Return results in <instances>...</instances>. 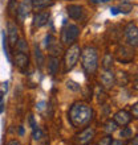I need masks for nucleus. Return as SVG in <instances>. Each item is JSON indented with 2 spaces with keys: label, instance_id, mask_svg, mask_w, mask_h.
Returning <instances> with one entry per match:
<instances>
[{
  "label": "nucleus",
  "instance_id": "obj_7",
  "mask_svg": "<svg viewBox=\"0 0 138 145\" xmlns=\"http://www.w3.org/2000/svg\"><path fill=\"white\" fill-rule=\"evenodd\" d=\"M114 121L117 123V125L125 127V125H127V124L131 121V115L129 114L127 111L121 110V111H118V112L114 115Z\"/></svg>",
  "mask_w": 138,
  "mask_h": 145
},
{
  "label": "nucleus",
  "instance_id": "obj_15",
  "mask_svg": "<svg viewBox=\"0 0 138 145\" xmlns=\"http://www.w3.org/2000/svg\"><path fill=\"white\" fill-rule=\"evenodd\" d=\"M53 0H31V4L34 9H45L53 5Z\"/></svg>",
  "mask_w": 138,
  "mask_h": 145
},
{
  "label": "nucleus",
  "instance_id": "obj_17",
  "mask_svg": "<svg viewBox=\"0 0 138 145\" xmlns=\"http://www.w3.org/2000/svg\"><path fill=\"white\" fill-rule=\"evenodd\" d=\"M16 45H17V49H19L20 53H24V54L28 53V45L25 42V40H17Z\"/></svg>",
  "mask_w": 138,
  "mask_h": 145
},
{
  "label": "nucleus",
  "instance_id": "obj_26",
  "mask_svg": "<svg viewBox=\"0 0 138 145\" xmlns=\"http://www.w3.org/2000/svg\"><path fill=\"white\" fill-rule=\"evenodd\" d=\"M29 123H31V127H32V128H33V127H36V123H34L33 115H29Z\"/></svg>",
  "mask_w": 138,
  "mask_h": 145
},
{
  "label": "nucleus",
  "instance_id": "obj_30",
  "mask_svg": "<svg viewBox=\"0 0 138 145\" xmlns=\"http://www.w3.org/2000/svg\"><path fill=\"white\" fill-rule=\"evenodd\" d=\"M93 3H106V1H110V0H92Z\"/></svg>",
  "mask_w": 138,
  "mask_h": 145
},
{
  "label": "nucleus",
  "instance_id": "obj_27",
  "mask_svg": "<svg viewBox=\"0 0 138 145\" xmlns=\"http://www.w3.org/2000/svg\"><path fill=\"white\" fill-rule=\"evenodd\" d=\"M110 12L113 13V15H117V13L119 12V9L117 7H113V8H110Z\"/></svg>",
  "mask_w": 138,
  "mask_h": 145
},
{
  "label": "nucleus",
  "instance_id": "obj_12",
  "mask_svg": "<svg viewBox=\"0 0 138 145\" xmlns=\"http://www.w3.org/2000/svg\"><path fill=\"white\" fill-rule=\"evenodd\" d=\"M8 40H9L11 45H16V42L19 40V29L13 21L8 23Z\"/></svg>",
  "mask_w": 138,
  "mask_h": 145
},
{
  "label": "nucleus",
  "instance_id": "obj_14",
  "mask_svg": "<svg viewBox=\"0 0 138 145\" xmlns=\"http://www.w3.org/2000/svg\"><path fill=\"white\" fill-rule=\"evenodd\" d=\"M60 69V58L58 57H52L48 59V72L50 75H56Z\"/></svg>",
  "mask_w": 138,
  "mask_h": 145
},
{
  "label": "nucleus",
  "instance_id": "obj_9",
  "mask_svg": "<svg viewBox=\"0 0 138 145\" xmlns=\"http://www.w3.org/2000/svg\"><path fill=\"white\" fill-rule=\"evenodd\" d=\"M93 136H94V129L89 127V128L84 129L78 136H77V141L80 142V145H86L88 142L92 141Z\"/></svg>",
  "mask_w": 138,
  "mask_h": 145
},
{
  "label": "nucleus",
  "instance_id": "obj_23",
  "mask_svg": "<svg viewBox=\"0 0 138 145\" xmlns=\"http://www.w3.org/2000/svg\"><path fill=\"white\" fill-rule=\"evenodd\" d=\"M131 135H133V132H131L130 128H129V127H125V128L119 132V137L127 138V137H131Z\"/></svg>",
  "mask_w": 138,
  "mask_h": 145
},
{
  "label": "nucleus",
  "instance_id": "obj_32",
  "mask_svg": "<svg viewBox=\"0 0 138 145\" xmlns=\"http://www.w3.org/2000/svg\"><path fill=\"white\" fill-rule=\"evenodd\" d=\"M3 95H4L3 91H0V102H1V99H3Z\"/></svg>",
  "mask_w": 138,
  "mask_h": 145
},
{
  "label": "nucleus",
  "instance_id": "obj_28",
  "mask_svg": "<svg viewBox=\"0 0 138 145\" xmlns=\"http://www.w3.org/2000/svg\"><path fill=\"white\" fill-rule=\"evenodd\" d=\"M7 145H21V144H20L17 140H12V141H9Z\"/></svg>",
  "mask_w": 138,
  "mask_h": 145
},
{
  "label": "nucleus",
  "instance_id": "obj_29",
  "mask_svg": "<svg viewBox=\"0 0 138 145\" xmlns=\"http://www.w3.org/2000/svg\"><path fill=\"white\" fill-rule=\"evenodd\" d=\"M130 145H138V137L135 136L134 138H133V141H131V144Z\"/></svg>",
  "mask_w": 138,
  "mask_h": 145
},
{
  "label": "nucleus",
  "instance_id": "obj_21",
  "mask_svg": "<svg viewBox=\"0 0 138 145\" xmlns=\"http://www.w3.org/2000/svg\"><path fill=\"white\" fill-rule=\"evenodd\" d=\"M8 11L11 15H15L17 12V1L16 0H9V4H8Z\"/></svg>",
  "mask_w": 138,
  "mask_h": 145
},
{
  "label": "nucleus",
  "instance_id": "obj_22",
  "mask_svg": "<svg viewBox=\"0 0 138 145\" xmlns=\"http://www.w3.org/2000/svg\"><path fill=\"white\" fill-rule=\"evenodd\" d=\"M66 87L70 88L72 91H78L80 90V84L77 83V82H74V80H66Z\"/></svg>",
  "mask_w": 138,
  "mask_h": 145
},
{
  "label": "nucleus",
  "instance_id": "obj_3",
  "mask_svg": "<svg viewBox=\"0 0 138 145\" xmlns=\"http://www.w3.org/2000/svg\"><path fill=\"white\" fill-rule=\"evenodd\" d=\"M80 35V29L74 24H68L61 31V42L64 45H72L77 41Z\"/></svg>",
  "mask_w": 138,
  "mask_h": 145
},
{
  "label": "nucleus",
  "instance_id": "obj_11",
  "mask_svg": "<svg viewBox=\"0 0 138 145\" xmlns=\"http://www.w3.org/2000/svg\"><path fill=\"white\" fill-rule=\"evenodd\" d=\"M15 63L21 71L25 72V69H28V66H29V58H28L27 54L20 53L19 52L15 57Z\"/></svg>",
  "mask_w": 138,
  "mask_h": 145
},
{
  "label": "nucleus",
  "instance_id": "obj_1",
  "mask_svg": "<svg viewBox=\"0 0 138 145\" xmlns=\"http://www.w3.org/2000/svg\"><path fill=\"white\" fill-rule=\"evenodd\" d=\"M93 110L89 104L84 102H77L69 110V121L73 127H84L92 121Z\"/></svg>",
  "mask_w": 138,
  "mask_h": 145
},
{
  "label": "nucleus",
  "instance_id": "obj_13",
  "mask_svg": "<svg viewBox=\"0 0 138 145\" xmlns=\"http://www.w3.org/2000/svg\"><path fill=\"white\" fill-rule=\"evenodd\" d=\"M101 82H102L105 88H111L114 86V82H115L114 74H113L110 70H105V71L102 72V75H101Z\"/></svg>",
  "mask_w": 138,
  "mask_h": 145
},
{
  "label": "nucleus",
  "instance_id": "obj_25",
  "mask_svg": "<svg viewBox=\"0 0 138 145\" xmlns=\"http://www.w3.org/2000/svg\"><path fill=\"white\" fill-rule=\"evenodd\" d=\"M131 112L134 114V118H137L138 116V104L134 103L133 106H131Z\"/></svg>",
  "mask_w": 138,
  "mask_h": 145
},
{
  "label": "nucleus",
  "instance_id": "obj_19",
  "mask_svg": "<svg viewBox=\"0 0 138 145\" xmlns=\"http://www.w3.org/2000/svg\"><path fill=\"white\" fill-rule=\"evenodd\" d=\"M115 129H117V123H115L114 120H109V121L105 124V131H106L107 133H113Z\"/></svg>",
  "mask_w": 138,
  "mask_h": 145
},
{
  "label": "nucleus",
  "instance_id": "obj_6",
  "mask_svg": "<svg viewBox=\"0 0 138 145\" xmlns=\"http://www.w3.org/2000/svg\"><path fill=\"white\" fill-rule=\"evenodd\" d=\"M66 13L70 19L73 20H81L84 17L85 15V11H84V7L81 5H77V4H70L66 7Z\"/></svg>",
  "mask_w": 138,
  "mask_h": 145
},
{
  "label": "nucleus",
  "instance_id": "obj_20",
  "mask_svg": "<svg viewBox=\"0 0 138 145\" xmlns=\"http://www.w3.org/2000/svg\"><path fill=\"white\" fill-rule=\"evenodd\" d=\"M32 136H33V138L36 140V141L41 140V137H42V132H41V129H40V128H38L37 125L32 128Z\"/></svg>",
  "mask_w": 138,
  "mask_h": 145
},
{
  "label": "nucleus",
  "instance_id": "obj_4",
  "mask_svg": "<svg viewBox=\"0 0 138 145\" xmlns=\"http://www.w3.org/2000/svg\"><path fill=\"white\" fill-rule=\"evenodd\" d=\"M81 54V49L77 44H72L69 46V49L65 52V70L69 71L76 66L78 58Z\"/></svg>",
  "mask_w": 138,
  "mask_h": 145
},
{
  "label": "nucleus",
  "instance_id": "obj_33",
  "mask_svg": "<svg viewBox=\"0 0 138 145\" xmlns=\"http://www.w3.org/2000/svg\"><path fill=\"white\" fill-rule=\"evenodd\" d=\"M3 110H4V106H1V104H0V114L3 112Z\"/></svg>",
  "mask_w": 138,
  "mask_h": 145
},
{
  "label": "nucleus",
  "instance_id": "obj_18",
  "mask_svg": "<svg viewBox=\"0 0 138 145\" xmlns=\"http://www.w3.org/2000/svg\"><path fill=\"white\" fill-rule=\"evenodd\" d=\"M34 57H36V62H37L38 67H41L42 63H44V58H42V54L40 52V49H38V46L34 48Z\"/></svg>",
  "mask_w": 138,
  "mask_h": 145
},
{
  "label": "nucleus",
  "instance_id": "obj_10",
  "mask_svg": "<svg viewBox=\"0 0 138 145\" xmlns=\"http://www.w3.org/2000/svg\"><path fill=\"white\" fill-rule=\"evenodd\" d=\"M32 8V4H31V0H23L21 1V4L19 5V8H17V16H19V19L23 21L25 17H27L28 15H29V11H31Z\"/></svg>",
  "mask_w": 138,
  "mask_h": 145
},
{
  "label": "nucleus",
  "instance_id": "obj_8",
  "mask_svg": "<svg viewBox=\"0 0 138 145\" xmlns=\"http://www.w3.org/2000/svg\"><path fill=\"white\" fill-rule=\"evenodd\" d=\"M49 12L48 11H44V12H38L36 15L33 16V28H41L44 27L48 20H49Z\"/></svg>",
  "mask_w": 138,
  "mask_h": 145
},
{
  "label": "nucleus",
  "instance_id": "obj_16",
  "mask_svg": "<svg viewBox=\"0 0 138 145\" xmlns=\"http://www.w3.org/2000/svg\"><path fill=\"white\" fill-rule=\"evenodd\" d=\"M111 65H113V57H111L110 54H106L105 57H104V62H102V66L105 70H110Z\"/></svg>",
  "mask_w": 138,
  "mask_h": 145
},
{
  "label": "nucleus",
  "instance_id": "obj_31",
  "mask_svg": "<svg viewBox=\"0 0 138 145\" xmlns=\"http://www.w3.org/2000/svg\"><path fill=\"white\" fill-rule=\"evenodd\" d=\"M111 145H123L122 142L121 141H114V140H113V142H111Z\"/></svg>",
  "mask_w": 138,
  "mask_h": 145
},
{
  "label": "nucleus",
  "instance_id": "obj_2",
  "mask_svg": "<svg viewBox=\"0 0 138 145\" xmlns=\"http://www.w3.org/2000/svg\"><path fill=\"white\" fill-rule=\"evenodd\" d=\"M81 65L88 74H93L98 67V53L93 46H85L81 50Z\"/></svg>",
  "mask_w": 138,
  "mask_h": 145
},
{
  "label": "nucleus",
  "instance_id": "obj_24",
  "mask_svg": "<svg viewBox=\"0 0 138 145\" xmlns=\"http://www.w3.org/2000/svg\"><path fill=\"white\" fill-rule=\"evenodd\" d=\"M111 142H113V137L107 135V136H105V137L101 138L97 145H111Z\"/></svg>",
  "mask_w": 138,
  "mask_h": 145
},
{
  "label": "nucleus",
  "instance_id": "obj_5",
  "mask_svg": "<svg viewBox=\"0 0 138 145\" xmlns=\"http://www.w3.org/2000/svg\"><path fill=\"white\" fill-rule=\"evenodd\" d=\"M125 36H126V41L130 46H137L138 44V29L135 23H129L125 28Z\"/></svg>",
  "mask_w": 138,
  "mask_h": 145
}]
</instances>
